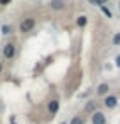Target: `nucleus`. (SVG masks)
<instances>
[{
	"label": "nucleus",
	"instance_id": "1a4fd4ad",
	"mask_svg": "<svg viewBox=\"0 0 120 124\" xmlns=\"http://www.w3.org/2000/svg\"><path fill=\"white\" fill-rule=\"evenodd\" d=\"M101 9H102V13H104V14L108 16V18H111V11L108 9V7H104V5H101Z\"/></svg>",
	"mask_w": 120,
	"mask_h": 124
},
{
	"label": "nucleus",
	"instance_id": "dca6fc26",
	"mask_svg": "<svg viewBox=\"0 0 120 124\" xmlns=\"http://www.w3.org/2000/svg\"><path fill=\"white\" fill-rule=\"evenodd\" d=\"M0 71H2V64H0Z\"/></svg>",
	"mask_w": 120,
	"mask_h": 124
},
{
	"label": "nucleus",
	"instance_id": "6e6552de",
	"mask_svg": "<svg viewBox=\"0 0 120 124\" xmlns=\"http://www.w3.org/2000/svg\"><path fill=\"white\" fill-rule=\"evenodd\" d=\"M78 25H79V27L87 25V18H85V16H79V18H78Z\"/></svg>",
	"mask_w": 120,
	"mask_h": 124
},
{
	"label": "nucleus",
	"instance_id": "f3484780",
	"mask_svg": "<svg viewBox=\"0 0 120 124\" xmlns=\"http://www.w3.org/2000/svg\"><path fill=\"white\" fill-rule=\"evenodd\" d=\"M62 124H67V122H62Z\"/></svg>",
	"mask_w": 120,
	"mask_h": 124
},
{
	"label": "nucleus",
	"instance_id": "f257e3e1",
	"mask_svg": "<svg viewBox=\"0 0 120 124\" xmlns=\"http://www.w3.org/2000/svg\"><path fill=\"white\" fill-rule=\"evenodd\" d=\"M34 25H35V20H34V18H28V20H25L23 23L20 25V30H21V32H30V30L34 29Z\"/></svg>",
	"mask_w": 120,
	"mask_h": 124
},
{
	"label": "nucleus",
	"instance_id": "20e7f679",
	"mask_svg": "<svg viewBox=\"0 0 120 124\" xmlns=\"http://www.w3.org/2000/svg\"><path fill=\"white\" fill-rule=\"evenodd\" d=\"M117 103H118V101H117V98H115V96H108V98L104 99V105L108 106V108H115V106H117Z\"/></svg>",
	"mask_w": 120,
	"mask_h": 124
},
{
	"label": "nucleus",
	"instance_id": "a211bd4d",
	"mask_svg": "<svg viewBox=\"0 0 120 124\" xmlns=\"http://www.w3.org/2000/svg\"><path fill=\"white\" fill-rule=\"evenodd\" d=\"M118 7H120V4H118Z\"/></svg>",
	"mask_w": 120,
	"mask_h": 124
},
{
	"label": "nucleus",
	"instance_id": "2eb2a0df",
	"mask_svg": "<svg viewBox=\"0 0 120 124\" xmlns=\"http://www.w3.org/2000/svg\"><path fill=\"white\" fill-rule=\"evenodd\" d=\"M97 2H99V5H102L104 2H108V0H97Z\"/></svg>",
	"mask_w": 120,
	"mask_h": 124
},
{
	"label": "nucleus",
	"instance_id": "39448f33",
	"mask_svg": "<svg viewBox=\"0 0 120 124\" xmlns=\"http://www.w3.org/2000/svg\"><path fill=\"white\" fill-rule=\"evenodd\" d=\"M51 7L53 9H62L64 7V0H51Z\"/></svg>",
	"mask_w": 120,
	"mask_h": 124
},
{
	"label": "nucleus",
	"instance_id": "f8f14e48",
	"mask_svg": "<svg viewBox=\"0 0 120 124\" xmlns=\"http://www.w3.org/2000/svg\"><path fill=\"white\" fill-rule=\"evenodd\" d=\"M9 32H11V27L4 25V27H2V34H9Z\"/></svg>",
	"mask_w": 120,
	"mask_h": 124
},
{
	"label": "nucleus",
	"instance_id": "9d476101",
	"mask_svg": "<svg viewBox=\"0 0 120 124\" xmlns=\"http://www.w3.org/2000/svg\"><path fill=\"white\" fill-rule=\"evenodd\" d=\"M113 44H120V32L115 34V37H113Z\"/></svg>",
	"mask_w": 120,
	"mask_h": 124
},
{
	"label": "nucleus",
	"instance_id": "f03ea898",
	"mask_svg": "<svg viewBox=\"0 0 120 124\" xmlns=\"http://www.w3.org/2000/svg\"><path fill=\"white\" fill-rule=\"evenodd\" d=\"M14 53H16L14 44H5V46H4V55H5L7 59H13V57H14Z\"/></svg>",
	"mask_w": 120,
	"mask_h": 124
},
{
	"label": "nucleus",
	"instance_id": "7ed1b4c3",
	"mask_svg": "<svg viewBox=\"0 0 120 124\" xmlns=\"http://www.w3.org/2000/svg\"><path fill=\"white\" fill-rule=\"evenodd\" d=\"M92 124H106V117L101 114V112H95L92 115Z\"/></svg>",
	"mask_w": 120,
	"mask_h": 124
},
{
	"label": "nucleus",
	"instance_id": "423d86ee",
	"mask_svg": "<svg viewBox=\"0 0 120 124\" xmlns=\"http://www.w3.org/2000/svg\"><path fill=\"white\" fill-rule=\"evenodd\" d=\"M49 112L51 114H56V112H58V101H51L49 103Z\"/></svg>",
	"mask_w": 120,
	"mask_h": 124
},
{
	"label": "nucleus",
	"instance_id": "ddd939ff",
	"mask_svg": "<svg viewBox=\"0 0 120 124\" xmlns=\"http://www.w3.org/2000/svg\"><path fill=\"white\" fill-rule=\"evenodd\" d=\"M11 2V0H0V4H2V5H5V4H9Z\"/></svg>",
	"mask_w": 120,
	"mask_h": 124
},
{
	"label": "nucleus",
	"instance_id": "9b49d317",
	"mask_svg": "<svg viewBox=\"0 0 120 124\" xmlns=\"http://www.w3.org/2000/svg\"><path fill=\"white\" fill-rule=\"evenodd\" d=\"M71 124H83V121L79 119V117H74V119L71 121Z\"/></svg>",
	"mask_w": 120,
	"mask_h": 124
},
{
	"label": "nucleus",
	"instance_id": "0eeeda50",
	"mask_svg": "<svg viewBox=\"0 0 120 124\" xmlns=\"http://www.w3.org/2000/svg\"><path fill=\"white\" fill-rule=\"evenodd\" d=\"M108 91H110L108 83H101V85H99V89H97V92H99V94H106Z\"/></svg>",
	"mask_w": 120,
	"mask_h": 124
},
{
	"label": "nucleus",
	"instance_id": "4468645a",
	"mask_svg": "<svg viewBox=\"0 0 120 124\" xmlns=\"http://www.w3.org/2000/svg\"><path fill=\"white\" fill-rule=\"evenodd\" d=\"M117 66L120 67V55H118V57H117Z\"/></svg>",
	"mask_w": 120,
	"mask_h": 124
}]
</instances>
